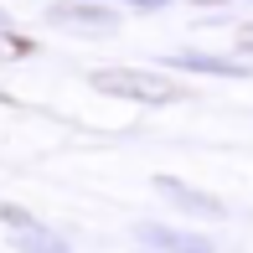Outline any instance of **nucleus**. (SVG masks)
Segmentation results:
<instances>
[{
  "instance_id": "f03ea898",
  "label": "nucleus",
  "mask_w": 253,
  "mask_h": 253,
  "mask_svg": "<svg viewBox=\"0 0 253 253\" xmlns=\"http://www.w3.org/2000/svg\"><path fill=\"white\" fill-rule=\"evenodd\" d=\"M243 47H253V31H243Z\"/></svg>"
},
{
  "instance_id": "f257e3e1",
  "label": "nucleus",
  "mask_w": 253,
  "mask_h": 253,
  "mask_svg": "<svg viewBox=\"0 0 253 253\" xmlns=\"http://www.w3.org/2000/svg\"><path fill=\"white\" fill-rule=\"evenodd\" d=\"M93 88L119 93V98H140V103L176 98V83H166V78H155V73H93Z\"/></svg>"
}]
</instances>
